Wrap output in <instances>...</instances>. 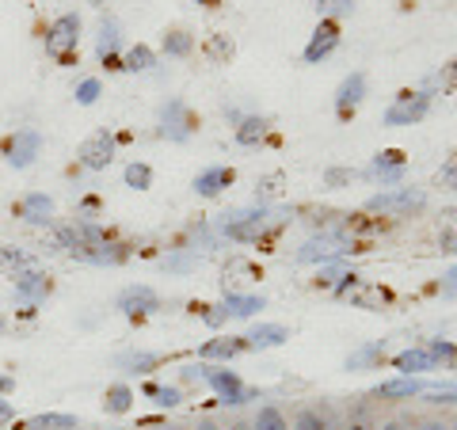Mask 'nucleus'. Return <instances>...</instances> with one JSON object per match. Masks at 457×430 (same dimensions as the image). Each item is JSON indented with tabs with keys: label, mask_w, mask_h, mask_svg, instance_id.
Returning a JSON list of instances; mask_svg holds the SVG:
<instances>
[{
	"label": "nucleus",
	"mask_w": 457,
	"mask_h": 430,
	"mask_svg": "<svg viewBox=\"0 0 457 430\" xmlns=\"http://www.w3.org/2000/svg\"><path fill=\"white\" fill-rule=\"evenodd\" d=\"M351 301H354V305H385V301H389V294H385V290H378V285H370V290H359V294H351Z\"/></svg>",
	"instance_id": "nucleus-40"
},
{
	"label": "nucleus",
	"mask_w": 457,
	"mask_h": 430,
	"mask_svg": "<svg viewBox=\"0 0 457 430\" xmlns=\"http://www.w3.org/2000/svg\"><path fill=\"white\" fill-rule=\"evenodd\" d=\"M351 179H354L351 168H328V171H324V183H328V187H343V183H351Z\"/></svg>",
	"instance_id": "nucleus-41"
},
{
	"label": "nucleus",
	"mask_w": 457,
	"mask_h": 430,
	"mask_svg": "<svg viewBox=\"0 0 457 430\" xmlns=\"http://www.w3.org/2000/svg\"><path fill=\"white\" fill-rule=\"evenodd\" d=\"M156 362H161V358L149 354V351H126V354H119V369H122V374H134V377L156 369Z\"/></svg>",
	"instance_id": "nucleus-25"
},
{
	"label": "nucleus",
	"mask_w": 457,
	"mask_h": 430,
	"mask_svg": "<svg viewBox=\"0 0 457 430\" xmlns=\"http://www.w3.org/2000/svg\"><path fill=\"white\" fill-rule=\"evenodd\" d=\"M0 267H4V244H0Z\"/></svg>",
	"instance_id": "nucleus-56"
},
{
	"label": "nucleus",
	"mask_w": 457,
	"mask_h": 430,
	"mask_svg": "<svg viewBox=\"0 0 457 430\" xmlns=\"http://www.w3.org/2000/svg\"><path fill=\"white\" fill-rule=\"evenodd\" d=\"M114 309L130 320H141V317H153V312L161 309V297H156V290H149V285H126L119 294V301H114Z\"/></svg>",
	"instance_id": "nucleus-8"
},
{
	"label": "nucleus",
	"mask_w": 457,
	"mask_h": 430,
	"mask_svg": "<svg viewBox=\"0 0 457 430\" xmlns=\"http://www.w3.org/2000/svg\"><path fill=\"white\" fill-rule=\"evenodd\" d=\"M16 218H20V221H27V225L46 228V225L54 221V198H50V194H42V191L23 194L20 203H16Z\"/></svg>",
	"instance_id": "nucleus-14"
},
{
	"label": "nucleus",
	"mask_w": 457,
	"mask_h": 430,
	"mask_svg": "<svg viewBox=\"0 0 457 430\" xmlns=\"http://www.w3.org/2000/svg\"><path fill=\"white\" fill-rule=\"evenodd\" d=\"M221 305L228 309V317H237V320H248V317H255L260 309H267V301L263 297H255V294H228Z\"/></svg>",
	"instance_id": "nucleus-22"
},
{
	"label": "nucleus",
	"mask_w": 457,
	"mask_h": 430,
	"mask_svg": "<svg viewBox=\"0 0 457 430\" xmlns=\"http://www.w3.org/2000/svg\"><path fill=\"white\" fill-rule=\"evenodd\" d=\"M343 430H370L366 423H351V426H343Z\"/></svg>",
	"instance_id": "nucleus-53"
},
{
	"label": "nucleus",
	"mask_w": 457,
	"mask_h": 430,
	"mask_svg": "<svg viewBox=\"0 0 457 430\" xmlns=\"http://www.w3.org/2000/svg\"><path fill=\"white\" fill-rule=\"evenodd\" d=\"M54 290V282L46 270H20L16 275V301L23 305H38V301H46Z\"/></svg>",
	"instance_id": "nucleus-12"
},
{
	"label": "nucleus",
	"mask_w": 457,
	"mask_h": 430,
	"mask_svg": "<svg viewBox=\"0 0 457 430\" xmlns=\"http://www.w3.org/2000/svg\"><path fill=\"white\" fill-rule=\"evenodd\" d=\"M347 252H354L351 236L320 233V236H312V240H305L302 248H297V263H332V260H339V255H347Z\"/></svg>",
	"instance_id": "nucleus-5"
},
{
	"label": "nucleus",
	"mask_w": 457,
	"mask_h": 430,
	"mask_svg": "<svg viewBox=\"0 0 457 430\" xmlns=\"http://www.w3.org/2000/svg\"><path fill=\"white\" fill-rule=\"evenodd\" d=\"M195 267V255H171V260H164V270H191Z\"/></svg>",
	"instance_id": "nucleus-44"
},
{
	"label": "nucleus",
	"mask_w": 457,
	"mask_h": 430,
	"mask_svg": "<svg viewBox=\"0 0 457 430\" xmlns=\"http://www.w3.org/2000/svg\"><path fill=\"white\" fill-rule=\"evenodd\" d=\"M393 369H400V377H423V374H431L435 366V358L427 347H408V351H400L393 358Z\"/></svg>",
	"instance_id": "nucleus-17"
},
{
	"label": "nucleus",
	"mask_w": 457,
	"mask_h": 430,
	"mask_svg": "<svg viewBox=\"0 0 457 430\" xmlns=\"http://www.w3.org/2000/svg\"><path fill=\"white\" fill-rule=\"evenodd\" d=\"M206 385L218 393V404H225V408H240V404H248V400H255V393L240 381L237 369H228V366H210Z\"/></svg>",
	"instance_id": "nucleus-4"
},
{
	"label": "nucleus",
	"mask_w": 457,
	"mask_h": 430,
	"mask_svg": "<svg viewBox=\"0 0 457 430\" xmlns=\"http://www.w3.org/2000/svg\"><path fill=\"white\" fill-rule=\"evenodd\" d=\"M427 210V191L420 187H389L374 198H366V213H396V218H411V213Z\"/></svg>",
	"instance_id": "nucleus-3"
},
{
	"label": "nucleus",
	"mask_w": 457,
	"mask_h": 430,
	"mask_svg": "<svg viewBox=\"0 0 457 430\" xmlns=\"http://www.w3.org/2000/svg\"><path fill=\"white\" fill-rule=\"evenodd\" d=\"M317 12H320V16L324 20H339V16H351V12H354V0H317Z\"/></svg>",
	"instance_id": "nucleus-37"
},
{
	"label": "nucleus",
	"mask_w": 457,
	"mask_h": 430,
	"mask_svg": "<svg viewBox=\"0 0 457 430\" xmlns=\"http://www.w3.org/2000/svg\"><path fill=\"white\" fill-rule=\"evenodd\" d=\"M427 351H431L435 366L453 369V374H457V343H450V339H431V343H427Z\"/></svg>",
	"instance_id": "nucleus-28"
},
{
	"label": "nucleus",
	"mask_w": 457,
	"mask_h": 430,
	"mask_svg": "<svg viewBox=\"0 0 457 430\" xmlns=\"http://www.w3.org/2000/svg\"><path fill=\"white\" fill-rule=\"evenodd\" d=\"M38 153H42V134L38 130H16L4 141V156H8L12 168H31Z\"/></svg>",
	"instance_id": "nucleus-11"
},
{
	"label": "nucleus",
	"mask_w": 457,
	"mask_h": 430,
	"mask_svg": "<svg viewBox=\"0 0 457 430\" xmlns=\"http://www.w3.org/2000/svg\"><path fill=\"white\" fill-rule=\"evenodd\" d=\"M12 419H16V408H12V400L0 396V426H8Z\"/></svg>",
	"instance_id": "nucleus-46"
},
{
	"label": "nucleus",
	"mask_w": 457,
	"mask_h": 430,
	"mask_svg": "<svg viewBox=\"0 0 457 430\" xmlns=\"http://www.w3.org/2000/svg\"><path fill=\"white\" fill-rule=\"evenodd\" d=\"M431 111V92H400L385 111V126H416Z\"/></svg>",
	"instance_id": "nucleus-6"
},
{
	"label": "nucleus",
	"mask_w": 457,
	"mask_h": 430,
	"mask_svg": "<svg viewBox=\"0 0 457 430\" xmlns=\"http://www.w3.org/2000/svg\"><path fill=\"white\" fill-rule=\"evenodd\" d=\"M164 54L168 57H191V50H195V38L187 35V31H164Z\"/></svg>",
	"instance_id": "nucleus-31"
},
{
	"label": "nucleus",
	"mask_w": 457,
	"mask_h": 430,
	"mask_svg": "<svg viewBox=\"0 0 457 430\" xmlns=\"http://www.w3.org/2000/svg\"><path fill=\"white\" fill-rule=\"evenodd\" d=\"M203 320H206L210 327H221V324L228 320V309H225V305H206V312H203Z\"/></svg>",
	"instance_id": "nucleus-43"
},
{
	"label": "nucleus",
	"mask_w": 457,
	"mask_h": 430,
	"mask_svg": "<svg viewBox=\"0 0 457 430\" xmlns=\"http://www.w3.org/2000/svg\"><path fill=\"white\" fill-rule=\"evenodd\" d=\"M23 430H80V423H77V415L46 411V415H35V419H27Z\"/></svg>",
	"instance_id": "nucleus-26"
},
{
	"label": "nucleus",
	"mask_w": 457,
	"mask_h": 430,
	"mask_svg": "<svg viewBox=\"0 0 457 430\" xmlns=\"http://www.w3.org/2000/svg\"><path fill=\"white\" fill-rule=\"evenodd\" d=\"M336 46H339V27L332 23V20H324L317 31H312V38H309V46H305V62L309 65H320L324 57H332L336 54Z\"/></svg>",
	"instance_id": "nucleus-15"
},
{
	"label": "nucleus",
	"mask_w": 457,
	"mask_h": 430,
	"mask_svg": "<svg viewBox=\"0 0 457 430\" xmlns=\"http://www.w3.org/2000/svg\"><path fill=\"white\" fill-rule=\"evenodd\" d=\"M122 69H126V73H149V69H156V54L145 46V42H137V46L126 50Z\"/></svg>",
	"instance_id": "nucleus-27"
},
{
	"label": "nucleus",
	"mask_w": 457,
	"mask_h": 430,
	"mask_svg": "<svg viewBox=\"0 0 457 430\" xmlns=\"http://www.w3.org/2000/svg\"><path fill=\"white\" fill-rule=\"evenodd\" d=\"M423 396H427V404H457V385H435V381H427V389H423Z\"/></svg>",
	"instance_id": "nucleus-34"
},
{
	"label": "nucleus",
	"mask_w": 457,
	"mask_h": 430,
	"mask_svg": "<svg viewBox=\"0 0 457 430\" xmlns=\"http://www.w3.org/2000/svg\"><path fill=\"white\" fill-rule=\"evenodd\" d=\"M119 46H122L119 23H114V20H104V23H99V35H96V57H99V62H104L107 69H122V54H119Z\"/></svg>",
	"instance_id": "nucleus-16"
},
{
	"label": "nucleus",
	"mask_w": 457,
	"mask_h": 430,
	"mask_svg": "<svg viewBox=\"0 0 457 430\" xmlns=\"http://www.w3.org/2000/svg\"><path fill=\"white\" fill-rule=\"evenodd\" d=\"M195 134V119L183 99H168V103L161 107V137L168 141H187Z\"/></svg>",
	"instance_id": "nucleus-9"
},
{
	"label": "nucleus",
	"mask_w": 457,
	"mask_h": 430,
	"mask_svg": "<svg viewBox=\"0 0 457 430\" xmlns=\"http://www.w3.org/2000/svg\"><path fill=\"white\" fill-rule=\"evenodd\" d=\"M366 99V73H351L343 77V84L336 88V111L347 119V114H354V107H359Z\"/></svg>",
	"instance_id": "nucleus-18"
},
{
	"label": "nucleus",
	"mask_w": 457,
	"mask_h": 430,
	"mask_svg": "<svg viewBox=\"0 0 457 430\" xmlns=\"http://www.w3.org/2000/svg\"><path fill=\"white\" fill-rule=\"evenodd\" d=\"M294 430H332V423L320 408H302L294 415Z\"/></svg>",
	"instance_id": "nucleus-32"
},
{
	"label": "nucleus",
	"mask_w": 457,
	"mask_h": 430,
	"mask_svg": "<svg viewBox=\"0 0 457 430\" xmlns=\"http://www.w3.org/2000/svg\"><path fill=\"white\" fill-rule=\"evenodd\" d=\"M130 404H134V393L126 389V385H111L107 396H104V411H111V415H126Z\"/></svg>",
	"instance_id": "nucleus-29"
},
{
	"label": "nucleus",
	"mask_w": 457,
	"mask_h": 430,
	"mask_svg": "<svg viewBox=\"0 0 457 430\" xmlns=\"http://www.w3.org/2000/svg\"><path fill=\"white\" fill-rule=\"evenodd\" d=\"M195 430H221V426H218V423H198Z\"/></svg>",
	"instance_id": "nucleus-51"
},
{
	"label": "nucleus",
	"mask_w": 457,
	"mask_h": 430,
	"mask_svg": "<svg viewBox=\"0 0 457 430\" xmlns=\"http://www.w3.org/2000/svg\"><path fill=\"white\" fill-rule=\"evenodd\" d=\"M252 430H290V423H286V415L275 404H267V408H260V415H255Z\"/></svg>",
	"instance_id": "nucleus-33"
},
{
	"label": "nucleus",
	"mask_w": 457,
	"mask_h": 430,
	"mask_svg": "<svg viewBox=\"0 0 457 430\" xmlns=\"http://www.w3.org/2000/svg\"><path fill=\"white\" fill-rule=\"evenodd\" d=\"M228 430H252V423H233V426H228Z\"/></svg>",
	"instance_id": "nucleus-52"
},
{
	"label": "nucleus",
	"mask_w": 457,
	"mask_h": 430,
	"mask_svg": "<svg viewBox=\"0 0 457 430\" xmlns=\"http://www.w3.org/2000/svg\"><path fill=\"white\" fill-rule=\"evenodd\" d=\"M233 183H237L233 168L213 164V168H206V171H198V176H195V194L198 198H218V194H225L228 187H233Z\"/></svg>",
	"instance_id": "nucleus-13"
},
{
	"label": "nucleus",
	"mask_w": 457,
	"mask_h": 430,
	"mask_svg": "<svg viewBox=\"0 0 457 430\" xmlns=\"http://www.w3.org/2000/svg\"><path fill=\"white\" fill-rule=\"evenodd\" d=\"M438 183H442V187H453V191H457V153L450 156L446 164H442V171H438Z\"/></svg>",
	"instance_id": "nucleus-42"
},
{
	"label": "nucleus",
	"mask_w": 457,
	"mask_h": 430,
	"mask_svg": "<svg viewBox=\"0 0 457 430\" xmlns=\"http://www.w3.org/2000/svg\"><path fill=\"white\" fill-rule=\"evenodd\" d=\"M77 42H80V16L65 12L46 27V54L62 65H77Z\"/></svg>",
	"instance_id": "nucleus-2"
},
{
	"label": "nucleus",
	"mask_w": 457,
	"mask_h": 430,
	"mask_svg": "<svg viewBox=\"0 0 457 430\" xmlns=\"http://www.w3.org/2000/svg\"><path fill=\"white\" fill-rule=\"evenodd\" d=\"M195 4H206V8H213V4H218V0H195Z\"/></svg>",
	"instance_id": "nucleus-54"
},
{
	"label": "nucleus",
	"mask_w": 457,
	"mask_h": 430,
	"mask_svg": "<svg viewBox=\"0 0 457 430\" xmlns=\"http://www.w3.org/2000/svg\"><path fill=\"white\" fill-rule=\"evenodd\" d=\"M423 389H427V381L423 377H393V381H381L378 389H374V396L378 400H416V396H423Z\"/></svg>",
	"instance_id": "nucleus-19"
},
{
	"label": "nucleus",
	"mask_w": 457,
	"mask_h": 430,
	"mask_svg": "<svg viewBox=\"0 0 457 430\" xmlns=\"http://www.w3.org/2000/svg\"><path fill=\"white\" fill-rule=\"evenodd\" d=\"M381 354H385V339L362 343L359 351H351V354H347V369H351V374H362V369H370L374 362H381Z\"/></svg>",
	"instance_id": "nucleus-23"
},
{
	"label": "nucleus",
	"mask_w": 457,
	"mask_h": 430,
	"mask_svg": "<svg viewBox=\"0 0 457 430\" xmlns=\"http://www.w3.org/2000/svg\"><path fill=\"white\" fill-rule=\"evenodd\" d=\"M210 366H183V381H206Z\"/></svg>",
	"instance_id": "nucleus-47"
},
{
	"label": "nucleus",
	"mask_w": 457,
	"mask_h": 430,
	"mask_svg": "<svg viewBox=\"0 0 457 430\" xmlns=\"http://www.w3.org/2000/svg\"><path fill=\"white\" fill-rule=\"evenodd\" d=\"M404 171H408L404 153H400V149H381L374 161H370L366 176H370V179H378L381 187H396V183L404 179Z\"/></svg>",
	"instance_id": "nucleus-10"
},
{
	"label": "nucleus",
	"mask_w": 457,
	"mask_h": 430,
	"mask_svg": "<svg viewBox=\"0 0 457 430\" xmlns=\"http://www.w3.org/2000/svg\"><path fill=\"white\" fill-rule=\"evenodd\" d=\"M248 351V343H245V335L240 339H210L203 351H198V358H203V362H233L237 354H245Z\"/></svg>",
	"instance_id": "nucleus-20"
},
{
	"label": "nucleus",
	"mask_w": 457,
	"mask_h": 430,
	"mask_svg": "<svg viewBox=\"0 0 457 430\" xmlns=\"http://www.w3.org/2000/svg\"><path fill=\"white\" fill-rule=\"evenodd\" d=\"M145 396L156 408H179L183 404V393L176 389V385H145Z\"/></svg>",
	"instance_id": "nucleus-30"
},
{
	"label": "nucleus",
	"mask_w": 457,
	"mask_h": 430,
	"mask_svg": "<svg viewBox=\"0 0 457 430\" xmlns=\"http://www.w3.org/2000/svg\"><path fill=\"white\" fill-rule=\"evenodd\" d=\"M267 130H270V122L263 119V114H248V119L237 122V141L240 145H260V141L267 137Z\"/></svg>",
	"instance_id": "nucleus-24"
},
{
	"label": "nucleus",
	"mask_w": 457,
	"mask_h": 430,
	"mask_svg": "<svg viewBox=\"0 0 457 430\" xmlns=\"http://www.w3.org/2000/svg\"><path fill=\"white\" fill-rule=\"evenodd\" d=\"M149 430H183V426H149Z\"/></svg>",
	"instance_id": "nucleus-55"
},
{
	"label": "nucleus",
	"mask_w": 457,
	"mask_h": 430,
	"mask_svg": "<svg viewBox=\"0 0 457 430\" xmlns=\"http://www.w3.org/2000/svg\"><path fill=\"white\" fill-rule=\"evenodd\" d=\"M206 54H210V62L225 65L228 57H233V38H228V35H213V38L206 42Z\"/></svg>",
	"instance_id": "nucleus-36"
},
{
	"label": "nucleus",
	"mask_w": 457,
	"mask_h": 430,
	"mask_svg": "<svg viewBox=\"0 0 457 430\" xmlns=\"http://www.w3.org/2000/svg\"><path fill=\"white\" fill-rule=\"evenodd\" d=\"M450 430H457V419H453V426H450Z\"/></svg>",
	"instance_id": "nucleus-58"
},
{
	"label": "nucleus",
	"mask_w": 457,
	"mask_h": 430,
	"mask_svg": "<svg viewBox=\"0 0 457 430\" xmlns=\"http://www.w3.org/2000/svg\"><path fill=\"white\" fill-rule=\"evenodd\" d=\"M0 332H4V317H0Z\"/></svg>",
	"instance_id": "nucleus-57"
},
{
	"label": "nucleus",
	"mask_w": 457,
	"mask_h": 430,
	"mask_svg": "<svg viewBox=\"0 0 457 430\" xmlns=\"http://www.w3.org/2000/svg\"><path fill=\"white\" fill-rule=\"evenodd\" d=\"M378 430H408V426H404V423H396V419H389V423H381Z\"/></svg>",
	"instance_id": "nucleus-50"
},
{
	"label": "nucleus",
	"mask_w": 457,
	"mask_h": 430,
	"mask_svg": "<svg viewBox=\"0 0 457 430\" xmlns=\"http://www.w3.org/2000/svg\"><path fill=\"white\" fill-rule=\"evenodd\" d=\"M286 339H290V332H286L282 324H255L252 332L245 335L248 351H270V347H282Z\"/></svg>",
	"instance_id": "nucleus-21"
},
{
	"label": "nucleus",
	"mask_w": 457,
	"mask_h": 430,
	"mask_svg": "<svg viewBox=\"0 0 457 430\" xmlns=\"http://www.w3.org/2000/svg\"><path fill=\"white\" fill-rule=\"evenodd\" d=\"M442 297H457V267H450L442 275Z\"/></svg>",
	"instance_id": "nucleus-45"
},
{
	"label": "nucleus",
	"mask_w": 457,
	"mask_h": 430,
	"mask_svg": "<svg viewBox=\"0 0 457 430\" xmlns=\"http://www.w3.org/2000/svg\"><path fill=\"white\" fill-rule=\"evenodd\" d=\"M77 161L88 171H104L114 161V134L111 130H96L92 137H84L80 149H77Z\"/></svg>",
	"instance_id": "nucleus-7"
},
{
	"label": "nucleus",
	"mask_w": 457,
	"mask_h": 430,
	"mask_svg": "<svg viewBox=\"0 0 457 430\" xmlns=\"http://www.w3.org/2000/svg\"><path fill=\"white\" fill-rule=\"evenodd\" d=\"M99 95H104V88H99V80H96V77H88V80H80V84H77V103H80V107H92Z\"/></svg>",
	"instance_id": "nucleus-38"
},
{
	"label": "nucleus",
	"mask_w": 457,
	"mask_h": 430,
	"mask_svg": "<svg viewBox=\"0 0 457 430\" xmlns=\"http://www.w3.org/2000/svg\"><path fill=\"white\" fill-rule=\"evenodd\" d=\"M343 275H347V270H343L339 263H324V267H320V275H317V285H320V290H336Z\"/></svg>",
	"instance_id": "nucleus-39"
},
{
	"label": "nucleus",
	"mask_w": 457,
	"mask_h": 430,
	"mask_svg": "<svg viewBox=\"0 0 457 430\" xmlns=\"http://www.w3.org/2000/svg\"><path fill=\"white\" fill-rule=\"evenodd\" d=\"M286 210H270V206H255V210H233V213H221V233L237 244H255L263 240L270 228L282 225Z\"/></svg>",
	"instance_id": "nucleus-1"
},
{
	"label": "nucleus",
	"mask_w": 457,
	"mask_h": 430,
	"mask_svg": "<svg viewBox=\"0 0 457 430\" xmlns=\"http://www.w3.org/2000/svg\"><path fill=\"white\" fill-rule=\"evenodd\" d=\"M126 187L149 191V187H153V168H149V164H141V161H134L130 168H126Z\"/></svg>",
	"instance_id": "nucleus-35"
},
{
	"label": "nucleus",
	"mask_w": 457,
	"mask_h": 430,
	"mask_svg": "<svg viewBox=\"0 0 457 430\" xmlns=\"http://www.w3.org/2000/svg\"><path fill=\"white\" fill-rule=\"evenodd\" d=\"M420 430H450V426H446V423H438V419H427Z\"/></svg>",
	"instance_id": "nucleus-49"
},
{
	"label": "nucleus",
	"mask_w": 457,
	"mask_h": 430,
	"mask_svg": "<svg viewBox=\"0 0 457 430\" xmlns=\"http://www.w3.org/2000/svg\"><path fill=\"white\" fill-rule=\"evenodd\" d=\"M12 385H16V381H12V377H4V374H0V396H8V393H12Z\"/></svg>",
	"instance_id": "nucleus-48"
}]
</instances>
